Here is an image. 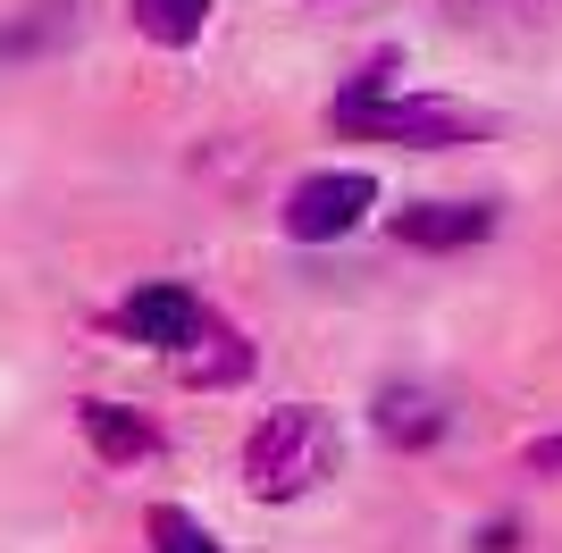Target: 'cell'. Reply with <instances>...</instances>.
<instances>
[{"label": "cell", "mask_w": 562, "mask_h": 553, "mask_svg": "<svg viewBox=\"0 0 562 553\" xmlns=\"http://www.w3.org/2000/svg\"><path fill=\"white\" fill-rule=\"evenodd\" d=\"M336 453H345V437L319 403H278L244 437V495L252 504H303L319 478H336Z\"/></svg>", "instance_id": "1"}, {"label": "cell", "mask_w": 562, "mask_h": 553, "mask_svg": "<svg viewBox=\"0 0 562 553\" xmlns=\"http://www.w3.org/2000/svg\"><path fill=\"white\" fill-rule=\"evenodd\" d=\"M336 126H352V135H378V143H412V151H446V143H470L479 135V117L453 110V101H420V92H403V101H386V92H336Z\"/></svg>", "instance_id": "2"}, {"label": "cell", "mask_w": 562, "mask_h": 553, "mask_svg": "<svg viewBox=\"0 0 562 553\" xmlns=\"http://www.w3.org/2000/svg\"><path fill=\"white\" fill-rule=\"evenodd\" d=\"M370 210H378V177L370 168H319V177H303L294 193H285L278 227L294 235V244H336V235H352Z\"/></svg>", "instance_id": "3"}, {"label": "cell", "mask_w": 562, "mask_h": 553, "mask_svg": "<svg viewBox=\"0 0 562 553\" xmlns=\"http://www.w3.org/2000/svg\"><path fill=\"white\" fill-rule=\"evenodd\" d=\"M202 319H211V302L193 294V285H135V294L110 311L117 336H126V345H151V352H186Z\"/></svg>", "instance_id": "4"}, {"label": "cell", "mask_w": 562, "mask_h": 553, "mask_svg": "<svg viewBox=\"0 0 562 553\" xmlns=\"http://www.w3.org/2000/svg\"><path fill=\"white\" fill-rule=\"evenodd\" d=\"M386 235L412 244V252H462V244H487L495 235V210L487 202H403L386 218Z\"/></svg>", "instance_id": "5"}, {"label": "cell", "mask_w": 562, "mask_h": 553, "mask_svg": "<svg viewBox=\"0 0 562 553\" xmlns=\"http://www.w3.org/2000/svg\"><path fill=\"white\" fill-rule=\"evenodd\" d=\"M76 428H85V444H93L110 470H135V461L160 453V428H151L135 403H110V394H85V403H76Z\"/></svg>", "instance_id": "6"}, {"label": "cell", "mask_w": 562, "mask_h": 553, "mask_svg": "<svg viewBox=\"0 0 562 553\" xmlns=\"http://www.w3.org/2000/svg\"><path fill=\"white\" fill-rule=\"evenodd\" d=\"M370 428H378V444H395V453H428V444L446 437V403L428 386H378Z\"/></svg>", "instance_id": "7"}, {"label": "cell", "mask_w": 562, "mask_h": 553, "mask_svg": "<svg viewBox=\"0 0 562 553\" xmlns=\"http://www.w3.org/2000/svg\"><path fill=\"white\" fill-rule=\"evenodd\" d=\"M177 369H186V386H235V377L252 369V345H244V336L211 311V319L193 327V345L177 352Z\"/></svg>", "instance_id": "8"}, {"label": "cell", "mask_w": 562, "mask_h": 553, "mask_svg": "<svg viewBox=\"0 0 562 553\" xmlns=\"http://www.w3.org/2000/svg\"><path fill=\"white\" fill-rule=\"evenodd\" d=\"M126 18H135L143 43L186 50V43H202V25H211V0H126Z\"/></svg>", "instance_id": "9"}, {"label": "cell", "mask_w": 562, "mask_h": 553, "mask_svg": "<svg viewBox=\"0 0 562 553\" xmlns=\"http://www.w3.org/2000/svg\"><path fill=\"white\" fill-rule=\"evenodd\" d=\"M143 537H151V553H218V537L193 520V511H177V504H160L151 520H143Z\"/></svg>", "instance_id": "10"}, {"label": "cell", "mask_w": 562, "mask_h": 553, "mask_svg": "<svg viewBox=\"0 0 562 553\" xmlns=\"http://www.w3.org/2000/svg\"><path fill=\"white\" fill-rule=\"evenodd\" d=\"M59 18H68V0H34V18L0 34V59H18V50H34V43H43V34H50Z\"/></svg>", "instance_id": "11"}, {"label": "cell", "mask_w": 562, "mask_h": 553, "mask_svg": "<svg viewBox=\"0 0 562 553\" xmlns=\"http://www.w3.org/2000/svg\"><path fill=\"white\" fill-rule=\"evenodd\" d=\"M562 470V437H546V444H529V478H554Z\"/></svg>", "instance_id": "12"}, {"label": "cell", "mask_w": 562, "mask_h": 553, "mask_svg": "<svg viewBox=\"0 0 562 553\" xmlns=\"http://www.w3.org/2000/svg\"><path fill=\"white\" fill-rule=\"evenodd\" d=\"M462 9H487V0H462Z\"/></svg>", "instance_id": "13"}]
</instances>
